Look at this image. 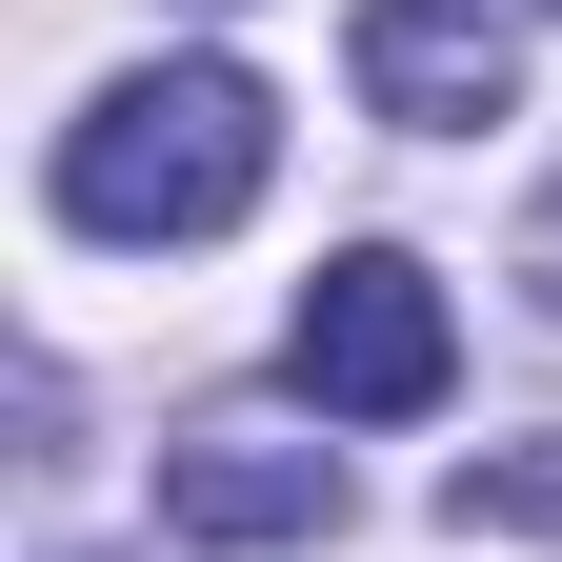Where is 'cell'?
Here are the masks:
<instances>
[{"mask_svg": "<svg viewBox=\"0 0 562 562\" xmlns=\"http://www.w3.org/2000/svg\"><path fill=\"white\" fill-rule=\"evenodd\" d=\"M261 161H281V101L241 60H140L60 121V222L81 241H222L261 201Z\"/></svg>", "mask_w": 562, "mask_h": 562, "instance_id": "1", "label": "cell"}, {"mask_svg": "<svg viewBox=\"0 0 562 562\" xmlns=\"http://www.w3.org/2000/svg\"><path fill=\"white\" fill-rule=\"evenodd\" d=\"M281 382H302L322 422H422L462 382V322H442V281H422L402 241H341L302 281V322H281Z\"/></svg>", "mask_w": 562, "mask_h": 562, "instance_id": "2", "label": "cell"}, {"mask_svg": "<svg viewBox=\"0 0 562 562\" xmlns=\"http://www.w3.org/2000/svg\"><path fill=\"white\" fill-rule=\"evenodd\" d=\"M341 60H362V101L402 140H482V121H522V41H503V0H362L341 21Z\"/></svg>", "mask_w": 562, "mask_h": 562, "instance_id": "3", "label": "cell"}, {"mask_svg": "<svg viewBox=\"0 0 562 562\" xmlns=\"http://www.w3.org/2000/svg\"><path fill=\"white\" fill-rule=\"evenodd\" d=\"M161 522L181 542H341V442L201 422V442H161Z\"/></svg>", "mask_w": 562, "mask_h": 562, "instance_id": "4", "label": "cell"}, {"mask_svg": "<svg viewBox=\"0 0 562 562\" xmlns=\"http://www.w3.org/2000/svg\"><path fill=\"white\" fill-rule=\"evenodd\" d=\"M442 522H462V542H562V442H482V462L442 482Z\"/></svg>", "mask_w": 562, "mask_h": 562, "instance_id": "5", "label": "cell"}, {"mask_svg": "<svg viewBox=\"0 0 562 562\" xmlns=\"http://www.w3.org/2000/svg\"><path fill=\"white\" fill-rule=\"evenodd\" d=\"M522 302L562 322V181H542V222H522Z\"/></svg>", "mask_w": 562, "mask_h": 562, "instance_id": "6", "label": "cell"}, {"mask_svg": "<svg viewBox=\"0 0 562 562\" xmlns=\"http://www.w3.org/2000/svg\"><path fill=\"white\" fill-rule=\"evenodd\" d=\"M542 21H562V0H542Z\"/></svg>", "mask_w": 562, "mask_h": 562, "instance_id": "7", "label": "cell"}]
</instances>
